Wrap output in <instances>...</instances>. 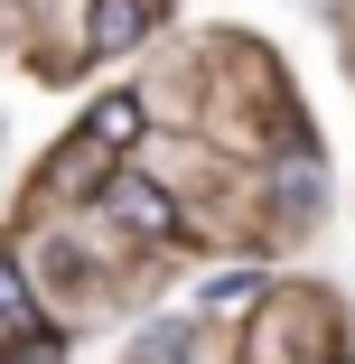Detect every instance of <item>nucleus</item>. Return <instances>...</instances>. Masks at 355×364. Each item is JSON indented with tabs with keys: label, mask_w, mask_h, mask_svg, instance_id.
<instances>
[{
	"label": "nucleus",
	"mask_w": 355,
	"mask_h": 364,
	"mask_svg": "<svg viewBox=\"0 0 355 364\" xmlns=\"http://www.w3.org/2000/svg\"><path fill=\"white\" fill-rule=\"evenodd\" d=\"M0 318H28V271L0 252Z\"/></svg>",
	"instance_id": "nucleus-5"
},
{
	"label": "nucleus",
	"mask_w": 355,
	"mask_h": 364,
	"mask_svg": "<svg viewBox=\"0 0 355 364\" xmlns=\"http://www.w3.org/2000/svg\"><path fill=\"white\" fill-rule=\"evenodd\" d=\"M140 346H150V355H140V364H187V327H150V336H140Z\"/></svg>",
	"instance_id": "nucleus-6"
},
{
	"label": "nucleus",
	"mask_w": 355,
	"mask_h": 364,
	"mask_svg": "<svg viewBox=\"0 0 355 364\" xmlns=\"http://www.w3.org/2000/svg\"><path fill=\"white\" fill-rule=\"evenodd\" d=\"M85 140H94L103 159H122L131 140H140V103H131V94H112V103H94V112H85Z\"/></svg>",
	"instance_id": "nucleus-3"
},
{
	"label": "nucleus",
	"mask_w": 355,
	"mask_h": 364,
	"mask_svg": "<svg viewBox=\"0 0 355 364\" xmlns=\"http://www.w3.org/2000/svg\"><path fill=\"white\" fill-rule=\"evenodd\" d=\"M103 215H112L122 234H140V243H169V234H178V205H169L150 178H112V187H103Z\"/></svg>",
	"instance_id": "nucleus-1"
},
{
	"label": "nucleus",
	"mask_w": 355,
	"mask_h": 364,
	"mask_svg": "<svg viewBox=\"0 0 355 364\" xmlns=\"http://www.w3.org/2000/svg\"><path fill=\"white\" fill-rule=\"evenodd\" d=\"M85 47H103V56L140 47V0H85Z\"/></svg>",
	"instance_id": "nucleus-2"
},
{
	"label": "nucleus",
	"mask_w": 355,
	"mask_h": 364,
	"mask_svg": "<svg viewBox=\"0 0 355 364\" xmlns=\"http://www.w3.org/2000/svg\"><path fill=\"white\" fill-rule=\"evenodd\" d=\"M243 299H262V271H225L216 289H206V309H243Z\"/></svg>",
	"instance_id": "nucleus-4"
}]
</instances>
